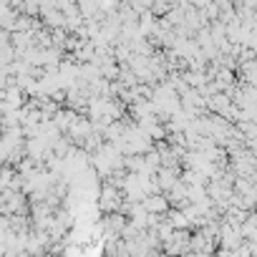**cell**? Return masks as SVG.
Segmentation results:
<instances>
[{
	"mask_svg": "<svg viewBox=\"0 0 257 257\" xmlns=\"http://www.w3.org/2000/svg\"><path fill=\"white\" fill-rule=\"evenodd\" d=\"M144 207H147L149 214H157V217H167L172 212V202H169L167 194H152V197H147L144 199Z\"/></svg>",
	"mask_w": 257,
	"mask_h": 257,
	"instance_id": "6da1fadb",
	"label": "cell"
}]
</instances>
